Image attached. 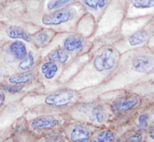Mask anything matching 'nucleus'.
Listing matches in <instances>:
<instances>
[{
	"mask_svg": "<svg viewBox=\"0 0 154 142\" xmlns=\"http://www.w3.org/2000/svg\"><path fill=\"white\" fill-rule=\"evenodd\" d=\"M153 36H154V30H153Z\"/></svg>",
	"mask_w": 154,
	"mask_h": 142,
	"instance_id": "obj_28",
	"label": "nucleus"
},
{
	"mask_svg": "<svg viewBox=\"0 0 154 142\" xmlns=\"http://www.w3.org/2000/svg\"><path fill=\"white\" fill-rule=\"evenodd\" d=\"M69 139L72 142H90V132L83 125H76L69 133Z\"/></svg>",
	"mask_w": 154,
	"mask_h": 142,
	"instance_id": "obj_7",
	"label": "nucleus"
},
{
	"mask_svg": "<svg viewBox=\"0 0 154 142\" xmlns=\"http://www.w3.org/2000/svg\"><path fill=\"white\" fill-rule=\"evenodd\" d=\"M41 71L47 80H51L57 75L58 72V66L54 62H46L41 66Z\"/></svg>",
	"mask_w": 154,
	"mask_h": 142,
	"instance_id": "obj_11",
	"label": "nucleus"
},
{
	"mask_svg": "<svg viewBox=\"0 0 154 142\" xmlns=\"http://www.w3.org/2000/svg\"><path fill=\"white\" fill-rule=\"evenodd\" d=\"M118 62V55L112 48L103 50L93 60V66L98 72H105L114 69Z\"/></svg>",
	"mask_w": 154,
	"mask_h": 142,
	"instance_id": "obj_1",
	"label": "nucleus"
},
{
	"mask_svg": "<svg viewBox=\"0 0 154 142\" xmlns=\"http://www.w3.org/2000/svg\"><path fill=\"white\" fill-rule=\"evenodd\" d=\"M143 139V135L141 133L139 132H135V133L132 134L129 138L128 142H141Z\"/></svg>",
	"mask_w": 154,
	"mask_h": 142,
	"instance_id": "obj_24",
	"label": "nucleus"
},
{
	"mask_svg": "<svg viewBox=\"0 0 154 142\" xmlns=\"http://www.w3.org/2000/svg\"><path fill=\"white\" fill-rule=\"evenodd\" d=\"M60 124V120L54 116H39L31 121L30 126L34 129H51Z\"/></svg>",
	"mask_w": 154,
	"mask_h": 142,
	"instance_id": "obj_6",
	"label": "nucleus"
},
{
	"mask_svg": "<svg viewBox=\"0 0 154 142\" xmlns=\"http://www.w3.org/2000/svg\"><path fill=\"white\" fill-rule=\"evenodd\" d=\"M48 60L51 62L54 63H66L69 60V55L65 50L63 49H56L51 51L48 56Z\"/></svg>",
	"mask_w": 154,
	"mask_h": 142,
	"instance_id": "obj_14",
	"label": "nucleus"
},
{
	"mask_svg": "<svg viewBox=\"0 0 154 142\" xmlns=\"http://www.w3.org/2000/svg\"><path fill=\"white\" fill-rule=\"evenodd\" d=\"M5 101V95L2 92H0V107L3 105Z\"/></svg>",
	"mask_w": 154,
	"mask_h": 142,
	"instance_id": "obj_26",
	"label": "nucleus"
},
{
	"mask_svg": "<svg viewBox=\"0 0 154 142\" xmlns=\"http://www.w3.org/2000/svg\"><path fill=\"white\" fill-rule=\"evenodd\" d=\"M35 60L34 57H33V54H32V52L28 53L26 57L19 63L18 65V68H19L20 70L23 71V72H27V71L29 70L32 66L34 65Z\"/></svg>",
	"mask_w": 154,
	"mask_h": 142,
	"instance_id": "obj_17",
	"label": "nucleus"
},
{
	"mask_svg": "<svg viewBox=\"0 0 154 142\" xmlns=\"http://www.w3.org/2000/svg\"><path fill=\"white\" fill-rule=\"evenodd\" d=\"M72 1H66V0H60V1H50L47 4V8L50 11L60 10L62 7L71 4Z\"/></svg>",
	"mask_w": 154,
	"mask_h": 142,
	"instance_id": "obj_20",
	"label": "nucleus"
},
{
	"mask_svg": "<svg viewBox=\"0 0 154 142\" xmlns=\"http://www.w3.org/2000/svg\"><path fill=\"white\" fill-rule=\"evenodd\" d=\"M76 14V10L74 8H64L44 15L42 19V23L46 26L60 25L73 19Z\"/></svg>",
	"mask_w": 154,
	"mask_h": 142,
	"instance_id": "obj_2",
	"label": "nucleus"
},
{
	"mask_svg": "<svg viewBox=\"0 0 154 142\" xmlns=\"http://www.w3.org/2000/svg\"><path fill=\"white\" fill-rule=\"evenodd\" d=\"M132 5L133 7L138 9L150 8L154 6V1L147 0V1H132Z\"/></svg>",
	"mask_w": 154,
	"mask_h": 142,
	"instance_id": "obj_21",
	"label": "nucleus"
},
{
	"mask_svg": "<svg viewBox=\"0 0 154 142\" xmlns=\"http://www.w3.org/2000/svg\"><path fill=\"white\" fill-rule=\"evenodd\" d=\"M83 2L85 5H87V7L90 8L92 10L98 11L106 6L108 5V1H105V0H97V1L87 0V1H83Z\"/></svg>",
	"mask_w": 154,
	"mask_h": 142,
	"instance_id": "obj_18",
	"label": "nucleus"
},
{
	"mask_svg": "<svg viewBox=\"0 0 154 142\" xmlns=\"http://www.w3.org/2000/svg\"><path fill=\"white\" fill-rule=\"evenodd\" d=\"M34 78V74L32 72H24V73L16 74L9 77L8 81L10 84L18 85L28 83L31 81Z\"/></svg>",
	"mask_w": 154,
	"mask_h": 142,
	"instance_id": "obj_13",
	"label": "nucleus"
},
{
	"mask_svg": "<svg viewBox=\"0 0 154 142\" xmlns=\"http://www.w3.org/2000/svg\"><path fill=\"white\" fill-rule=\"evenodd\" d=\"M149 136L150 137V138L154 140V126H152L151 129H150V132H149Z\"/></svg>",
	"mask_w": 154,
	"mask_h": 142,
	"instance_id": "obj_27",
	"label": "nucleus"
},
{
	"mask_svg": "<svg viewBox=\"0 0 154 142\" xmlns=\"http://www.w3.org/2000/svg\"><path fill=\"white\" fill-rule=\"evenodd\" d=\"M115 133L110 129H104L99 131L93 135L91 142H114L115 139Z\"/></svg>",
	"mask_w": 154,
	"mask_h": 142,
	"instance_id": "obj_12",
	"label": "nucleus"
},
{
	"mask_svg": "<svg viewBox=\"0 0 154 142\" xmlns=\"http://www.w3.org/2000/svg\"><path fill=\"white\" fill-rule=\"evenodd\" d=\"M140 99L133 94H126L117 98L111 105L112 110L115 112H122L130 110L139 104Z\"/></svg>",
	"mask_w": 154,
	"mask_h": 142,
	"instance_id": "obj_5",
	"label": "nucleus"
},
{
	"mask_svg": "<svg viewBox=\"0 0 154 142\" xmlns=\"http://www.w3.org/2000/svg\"><path fill=\"white\" fill-rule=\"evenodd\" d=\"M9 49L12 55L18 60L24 59L28 54L25 44L20 41H16L11 43L9 47Z\"/></svg>",
	"mask_w": 154,
	"mask_h": 142,
	"instance_id": "obj_10",
	"label": "nucleus"
},
{
	"mask_svg": "<svg viewBox=\"0 0 154 142\" xmlns=\"http://www.w3.org/2000/svg\"><path fill=\"white\" fill-rule=\"evenodd\" d=\"M147 38H148V34L147 32L144 30H139L131 35L128 38V42L132 46H136L144 43L147 41Z\"/></svg>",
	"mask_w": 154,
	"mask_h": 142,
	"instance_id": "obj_15",
	"label": "nucleus"
},
{
	"mask_svg": "<svg viewBox=\"0 0 154 142\" xmlns=\"http://www.w3.org/2000/svg\"><path fill=\"white\" fill-rule=\"evenodd\" d=\"M75 99V94L71 90H63L52 93L45 98L46 105L52 107H64L70 105Z\"/></svg>",
	"mask_w": 154,
	"mask_h": 142,
	"instance_id": "obj_3",
	"label": "nucleus"
},
{
	"mask_svg": "<svg viewBox=\"0 0 154 142\" xmlns=\"http://www.w3.org/2000/svg\"><path fill=\"white\" fill-rule=\"evenodd\" d=\"M22 86L17 85H2L0 86V90L2 91L8 92L11 93H16L18 92H20L22 90Z\"/></svg>",
	"mask_w": 154,
	"mask_h": 142,
	"instance_id": "obj_22",
	"label": "nucleus"
},
{
	"mask_svg": "<svg viewBox=\"0 0 154 142\" xmlns=\"http://www.w3.org/2000/svg\"><path fill=\"white\" fill-rule=\"evenodd\" d=\"M132 70L141 74H149L154 70V58L149 55L135 56L131 60Z\"/></svg>",
	"mask_w": 154,
	"mask_h": 142,
	"instance_id": "obj_4",
	"label": "nucleus"
},
{
	"mask_svg": "<svg viewBox=\"0 0 154 142\" xmlns=\"http://www.w3.org/2000/svg\"><path fill=\"white\" fill-rule=\"evenodd\" d=\"M48 39H49V36L48 33L45 32H39L37 34H35V36L33 38L35 45L38 47H42L46 45L48 42Z\"/></svg>",
	"mask_w": 154,
	"mask_h": 142,
	"instance_id": "obj_19",
	"label": "nucleus"
},
{
	"mask_svg": "<svg viewBox=\"0 0 154 142\" xmlns=\"http://www.w3.org/2000/svg\"><path fill=\"white\" fill-rule=\"evenodd\" d=\"M84 45L83 39L78 36H68L63 41V48L66 52H77L84 47Z\"/></svg>",
	"mask_w": 154,
	"mask_h": 142,
	"instance_id": "obj_8",
	"label": "nucleus"
},
{
	"mask_svg": "<svg viewBox=\"0 0 154 142\" xmlns=\"http://www.w3.org/2000/svg\"><path fill=\"white\" fill-rule=\"evenodd\" d=\"M148 115L146 114H143L139 116L138 122V126H139V127L141 128V129H144L147 127V125H148Z\"/></svg>",
	"mask_w": 154,
	"mask_h": 142,
	"instance_id": "obj_23",
	"label": "nucleus"
},
{
	"mask_svg": "<svg viewBox=\"0 0 154 142\" xmlns=\"http://www.w3.org/2000/svg\"><path fill=\"white\" fill-rule=\"evenodd\" d=\"M107 113L105 108L102 105H98L93 109L92 112V117L94 121L97 123H102L106 119Z\"/></svg>",
	"mask_w": 154,
	"mask_h": 142,
	"instance_id": "obj_16",
	"label": "nucleus"
},
{
	"mask_svg": "<svg viewBox=\"0 0 154 142\" xmlns=\"http://www.w3.org/2000/svg\"><path fill=\"white\" fill-rule=\"evenodd\" d=\"M7 36L12 39H22L25 42H29L31 37L23 28L19 26H11L6 30Z\"/></svg>",
	"mask_w": 154,
	"mask_h": 142,
	"instance_id": "obj_9",
	"label": "nucleus"
},
{
	"mask_svg": "<svg viewBox=\"0 0 154 142\" xmlns=\"http://www.w3.org/2000/svg\"><path fill=\"white\" fill-rule=\"evenodd\" d=\"M47 142H61V138L58 136H51L48 138Z\"/></svg>",
	"mask_w": 154,
	"mask_h": 142,
	"instance_id": "obj_25",
	"label": "nucleus"
}]
</instances>
